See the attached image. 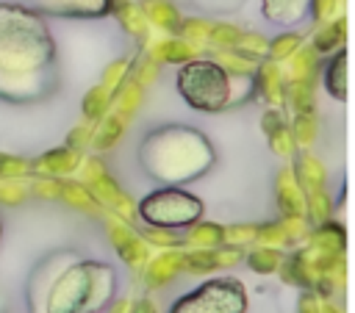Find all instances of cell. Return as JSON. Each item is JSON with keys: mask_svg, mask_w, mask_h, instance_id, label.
Returning a JSON list of instances; mask_svg holds the SVG:
<instances>
[{"mask_svg": "<svg viewBox=\"0 0 355 313\" xmlns=\"http://www.w3.org/2000/svg\"><path fill=\"white\" fill-rule=\"evenodd\" d=\"M0 235H3V224H0Z\"/></svg>", "mask_w": 355, "mask_h": 313, "instance_id": "12", "label": "cell"}, {"mask_svg": "<svg viewBox=\"0 0 355 313\" xmlns=\"http://www.w3.org/2000/svg\"><path fill=\"white\" fill-rule=\"evenodd\" d=\"M80 166V152H75L72 147H61V150H50L44 155H39L33 161V175H47V177H61L69 175Z\"/></svg>", "mask_w": 355, "mask_h": 313, "instance_id": "5", "label": "cell"}, {"mask_svg": "<svg viewBox=\"0 0 355 313\" xmlns=\"http://www.w3.org/2000/svg\"><path fill=\"white\" fill-rule=\"evenodd\" d=\"M28 175H33V161L22 155L0 152V180H22Z\"/></svg>", "mask_w": 355, "mask_h": 313, "instance_id": "6", "label": "cell"}, {"mask_svg": "<svg viewBox=\"0 0 355 313\" xmlns=\"http://www.w3.org/2000/svg\"><path fill=\"white\" fill-rule=\"evenodd\" d=\"M36 180L31 183V194L39 199H58L61 197V180L58 177H47V175H33Z\"/></svg>", "mask_w": 355, "mask_h": 313, "instance_id": "8", "label": "cell"}, {"mask_svg": "<svg viewBox=\"0 0 355 313\" xmlns=\"http://www.w3.org/2000/svg\"><path fill=\"white\" fill-rule=\"evenodd\" d=\"M180 91L183 97L197 105V108H205V111H216L219 105H225L227 100V75L211 64V61H197V64H189L180 78Z\"/></svg>", "mask_w": 355, "mask_h": 313, "instance_id": "3", "label": "cell"}, {"mask_svg": "<svg viewBox=\"0 0 355 313\" xmlns=\"http://www.w3.org/2000/svg\"><path fill=\"white\" fill-rule=\"evenodd\" d=\"M31 188L22 180H0V205H22Z\"/></svg>", "mask_w": 355, "mask_h": 313, "instance_id": "7", "label": "cell"}, {"mask_svg": "<svg viewBox=\"0 0 355 313\" xmlns=\"http://www.w3.org/2000/svg\"><path fill=\"white\" fill-rule=\"evenodd\" d=\"M86 138H89L86 127H75V130H72V136H69V147H75V144H83Z\"/></svg>", "mask_w": 355, "mask_h": 313, "instance_id": "10", "label": "cell"}, {"mask_svg": "<svg viewBox=\"0 0 355 313\" xmlns=\"http://www.w3.org/2000/svg\"><path fill=\"white\" fill-rule=\"evenodd\" d=\"M31 6L50 17H97L108 11L111 0H31Z\"/></svg>", "mask_w": 355, "mask_h": 313, "instance_id": "4", "label": "cell"}, {"mask_svg": "<svg viewBox=\"0 0 355 313\" xmlns=\"http://www.w3.org/2000/svg\"><path fill=\"white\" fill-rule=\"evenodd\" d=\"M6 305H8V299H6V294L0 291V313H6Z\"/></svg>", "mask_w": 355, "mask_h": 313, "instance_id": "11", "label": "cell"}, {"mask_svg": "<svg viewBox=\"0 0 355 313\" xmlns=\"http://www.w3.org/2000/svg\"><path fill=\"white\" fill-rule=\"evenodd\" d=\"M105 91L103 89H92L89 94H86V100H83V114L89 116V119H97L103 111H105Z\"/></svg>", "mask_w": 355, "mask_h": 313, "instance_id": "9", "label": "cell"}, {"mask_svg": "<svg viewBox=\"0 0 355 313\" xmlns=\"http://www.w3.org/2000/svg\"><path fill=\"white\" fill-rule=\"evenodd\" d=\"M55 42L44 14L19 0H0V100L31 102L53 86Z\"/></svg>", "mask_w": 355, "mask_h": 313, "instance_id": "1", "label": "cell"}, {"mask_svg": "<svg viewBox=\"0 0 355 313\" xmlns=\"http://www.w3.org/2000/svg\"><path fill=\"white\" fill-rule=\"evenodd\" d=\"M108 285L111 274L97 263L64 266L47 294L44 313H94L105 305L111 294Z\"/></svg>", "mask_w": 355, "mask_h": 313, "instance_id": "2", "label": "cell"}]
</instances>
